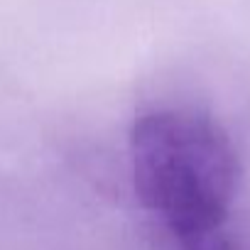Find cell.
I'll return each instance as SVG.
<instances>
[{
  "label": "cell",
  "mask_w": 250,
  "mask_h": 250,
  "mask_svg": "<svg viewBox=\"0 0 250 250\" xmlns=\"http://www.w3.org/2000/svg\"><path fill=\"white\" fill-rule=\"evenodd\" d=\"M182 250H238V243L228 233V228H216L208 233H199L179 240Z\"/></svg>",
  "instance_id": "cell-2"
},
{
  "label": "cell",
  "mask_w": 250,
  "mask_h": 250,
  "mask_svg": "<svg viewBox=\"0 0 250 250\" xmlns=\"http://www.w3.org/2000/svg\"><path fill=\"white\" fill-rule=\"evenodd\" d=\"M140 204L177 240L226 228L238 191V152L221 125L196 110H155L130 135Z\"/></svg>",
  "instance_id": "cell-1"
}]
</instances>
